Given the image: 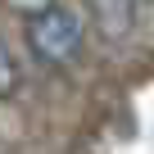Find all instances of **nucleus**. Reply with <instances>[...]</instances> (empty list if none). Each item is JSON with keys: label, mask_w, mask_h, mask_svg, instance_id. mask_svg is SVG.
<instances>
[{"label": "nucleus", "mask_w": 154, "mask_h": 154, "mask_svg": "<svg viewBox=\"0 0 154 154\" xmlns=\"http://www.w3.org/2000/svg\"><path fill=\"white\" fill-rule=\"evenodd\" d=\"M27 41H32V50H36L41 59L63 63V59H72V54H77V45H82V23H77V14H72V9H54V5H50V9L32 14Z\"/></svg>", "instance_id": "obj_1"}, {"label": "nucleus", "mask_w": 154, "mask_h": 154, "mask_svg": "<svg viewBox=\"0 0 154 154\" xmlns=\"http://www.w3.org/2000/svg\"><path fill=\"white\" fill-rule=\"evenodd\" d=\"M14 86H18V63L9 59V50H5V45H0V95H9Z\"/></svg>", "instance_id": "obj_2"}, {"label": "nucleus", "mask_w": 154, "mask_h": 154, "mask_svg": "<svg viewBox=\"0 0 154 154\" xmlns=\"http://www.w3.org/2000/svg\"><path fill=\"white\" fill-rule=\"evenodd\" d=\"M9 5H14L18 14H27V18H32V14H41V9H50L54 0H9Z\"/></svg>", "instance_id": "obj_3"}]
</instances>
